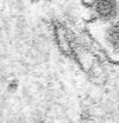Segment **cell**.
Instances as JSON below:
<instances>
[{
  "label": "cell",
  "mask_w": 119,
  "mask_h": 123,
  "mask_svg": "<svg viewBox=\"0 0 119 123\" xmlns=\"http://www.w3.org/2000/svg\"><path fill=\"white\" fill-rule=\"evenodd\" d=\"M90 5L97 18L104 23H112L118 17L119 5L117 0H92Z\"/></svg>",
  "instance_id": "cell-1"
},
{
  "label": "cell",
  "mask_w": 119,
  "mask_h": 123,
  "mask_svg": "<svg viewBox=\"0 0 119 123\" xmlns=\"http://www.w3.org/2000/svg\"><path fill=\"white\" fill-rule=\"evenodd\" d=\"M105 40L107 45L116 53H119V21L114 20L108 23L105 31Z\"/></svg>",
  "instance_id": "cell-2"
}]
</instances>
